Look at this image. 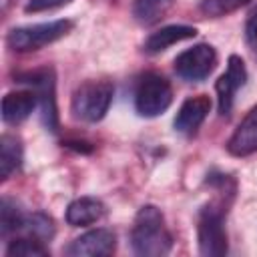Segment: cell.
Returning <instances> with one entry per match:
<instances>
[{
	"mask_svg": "<svg viewBox=\"0 0 257 257\" xmlns=\"http://www.w3.org/2000/svg\"><path fill=\"white\" fill-rule=\"evenodd\" d=\"M209 110H211V98L207 94L189 96L181 104V108H179V112H177V116L173 120L175 131L181 133V135H193L203 124V120L207 118Z\"/></svg>",
	"mask_w": 257,
	"mask_h": 257,
	"instance_id": "cell-10",
	"label": "cell"
},
{
	"mask_svg": "<svg viewBox=\"0 0 257 257\" xmlns=\"http://www.w3.org/2000/svg\"><path fill=\"white\" fill-rule=\"evenodd\" d=\"M20 231H24L28 237H34L38 241H50L54 237V221L46 213L36 211V213L26 215Z\"/></svg>",
	"mask_w": 257,
	"mask_h": 257,
	"instance_id": "cell-18",
	"label": "cell"
},
{
	"mask_svg": "<svg viewBox=\"0 0 257 257\" xmlns=\"http://www.w3.org/2000/svg\"><path fill=\"white\" fill-rule=\"evenodd\" d=\"M18 82H24L34 88L38 94V104L42 110V122L48 131H58V112H56V96H54V70L52 68H40V70H28L16 74Z\"/></svg>",
	"mask_w": 257,
	"mask_h": 257,
	"instance_id": "cell-6",
	"label": "cell"
},
{
	"mask_svg": "<svg viewBox=\"0 0 257 257\" xmlns=\"http://www.w3.org/2000/svg\"><path fill=\"white\" fill-rule=\"evenodd\" d=\"M116 249V235L110 229H92L76 237L64 253L70 257H106Z\"/></svg>",
	"mask_w": 257,
	"mask_h": 257,
	"instance_id": "cell-9",
	"label": "cell"
},
{
	"mask_svg": "<svg viewBox=\"0 0 257 257\" xmlns=\"http://www.w3.org/2000/svg\"><path fill=\"white\" fill-rule=\"evenodd\" d=\"M217 66V52L211 44H195L193 48H187L175 58V72L183 80H203L207 78Z\"/></svg>",
	"mask_w": 257,
	"mask_h": 257,
	"instance_id": "cell-7",
	"label": "cell"
},
{
	"mask_svg": "<svg viewBox=\"0 0 257 257\" xmlns=\"http://www.w3.org/2000/svg\"><path fill=\"white\" fill-rule=\"evenodd\" d=\"M38 104V94L34 90H12L2 98V120L8 124H18L30 116Z\"/></svg>",
	"mask_w": 257,
	"mask_h": 257,
	"instance_id": "cell-12",
	"label": "cell"
},
{
	"mask_svg": "<svg viewBox=\"0 0 257 257\" xmlns=\"http://www.w3.org/2000/svg\"><path fill=\"white\" fill-rule=\"evenodd\" d=\"M22 141L16 135H2L0 137V177L6 181L14 171L22 165Z\"/></svg>",
	"mask_w": 257,
	"mask_h": 257,
	"instance_id": "cell-15",
	"label": "cell"
},
{
	"mask_svg": "<svg viewBox=\"0 0 257 257\" xmlns=\"http://www.w3.org/2000/svg\"><path fill=\"white\" fill-rule=\"evenodd\" d=\"M106 209L104 203L94 199V197H80L74 199L68 207H66V223L72 227H86L92 225L96 221H100L104 217Z\"/></svg>",
	"mask_w": 257,
	"mask_h": 257,
	"instance_id": "cell-14",
	"label": "cell"
},
{
	"mask_svg": "<svg viewBox=\"0 0 257 257\" xmlns=\"http://www.w3.org/2000/svg\"><path fill=\"white\" fill-rule=\"evenodd\" d=\"M171 4L173 0H135L133 16L141 24H155L159 18H163Z\"/></svg>",
	"mask_w": 257,
	"mask_h": 257,
	"instance_id": "cell-17",
	"label": "cell"
},
{
	"mask_svg": "<svg viewBox=\"0 0 257 257\" xmlns=\"http://www.w3.org/2000/svg\"><path fill=\"white\" fill-rule=\"evenodd\" d=\"M227 151L233 157H247L257 153V104L245 114L235 133L229 137Z\"/></svg>",
	"mask_w": 257,
	"mask_h": 257,
	"instance_id": "cell-11",
	"label": "cell"
},
{
	"mask_svg": "<svg viewBox=\"0 0 257 257\" xmlns=\"http://www.w3.org/2000/svg\"><path fill=\"white\" fill-rule=\"evenodd\" d=\"M114 86L108 80H86L74 92L70 100V112L74 118L84 122H98L110 102H112Z\"/></svg>",
	"mask_w": 257,
	"mask_h": 257,
	"instance_id": "cell-3",
	"label": "cell"
},
{
	"mask_svg": "<svg viewBox=\"0 0 257 257\" xmlns=\"http://www.w3.org/2000/svg\"><path fill=\"white\" fill-rule=\"evenodd\" d=\"M131 245L141 257H161L171 251L173 235L167 229L159 207L145 205L139 209L131 229Z\"/></svg>",
	"mask_w": 257,
	"mask_h": 257,
	"instance_id": "cell-1",
	"label": "cell"
},
{
	"mask_svg": "<svg viewBox=\"0 0 257 257\" xmlns=\"http://www.w3.org/2000/svg\"><path fill=\"white\" fill-rule=\"evenodd\" d=\"M251 0H201L199 8L205 16L211 18H219V16H227L243 6H247Z\"/></svg>",
	"mask_w": 257,
	"mask_h": 257,
	"instance_id": "cell-20",
	"label": "cell"
},
{
	"mask_svg": "<svg viewBox=\"0 0 257 257\" xmlns=\"http://www.w3.org/2000/svg\"><path fill=\"white\" fill-rule=\"evenodd\" d=\"M245 40L251 46V50L257 52V10L249 16V20L245 24Z\"/></svg>",
	"mask_w": 257,
	"mask_h": 257,
	"instance_id": "cell-22",
	"label": "cell"
},
{
	"mask_svg": "<svg viewBox=\"0 0 257 257\" xmlns=\"http://www.w3.org/2000/svg\"><path fill=\"white\" fill-rule=\"evenodd\" d=\"M70 0H28L26 4V12H44V10H52V8H58V6H64L68 4Z\"/></svg>",
	"mask_w": 257,
	"mask_h": 257,
	"instance_id": "cell-21",
	"label": "cell"
},
{
	"mask_svg": "<svg viewBox=\"0 0 257 257\" xmlns=\"http://www.w3.org/2000/svg\"><path fill=\"white\" fill-rule=\"evenodd\" d=\"M26 213L20 209V205L10 199V197H2L0 203V235L6 239L14 233H18L24 225Z\"/></svg>",
	"mask_w": 257,
	"mask_h": 257,
	"instance_id": "cell-16",
	"label": "cell"
},
{
	"mask_svg": "<svg viewBox=\"0 0 257 257\" xmlns=\"http://www.w3.org/2000/svg\"><path fill=\"white\" fill-rule=\"evenodd\" d=\"M247 82V68L241 56L231 54L227 60V70L219 76L215 90H217V106L221 116H229L235 100V92Z\"/></svg>",
	"mask_w": 257,
	"mask_h": 257,
	"instance_id": "cell-8",
	"label": "cell"
},
{
	"mask_svg": "<svg viewBox=\"0 0 257 257\" xmlns=\"http://www.w3.org/2000/svg\"><path fill=\"white\" fill-rule=\"evenodd\" d=\"M173 102L171 82L157 72H147L141 76L135 90V108L141 116H159Z\"/></svg>",
	"mask_w": 257,
	"mask_h": 257,
	"instance_id": "cell-5",
	"label": "cell"
},
{
	"mask_svg": "<svg viewBox=\"0 0 257 257\" xmlns=\"http://www.w3.org/2000/svg\"><path fill=\"white\" fill-rule=\"evenodd\" d=\"M6 255L8 257H46L48 247L44 245V241H38L26 235L10 241V245L6 247Z\"/></svg>",
	"mask_w": 257,
	"mask_h": 257,
	"instance_id": "cell-19",
	"label": "cell"
},
{
	"mask_svg": "<svg viewBox=\"0 0 257 257\" xmlns=\"http://www.w3.org/2000/svg\"><path fill=\"white\" fill-rule=\"evenodd\" d=\"M195 36H197V28L195 26L171 24V26H165V28L153 32L145 40L143 48L149 54H157V52H163V50H167L169 46H173L177 42H183V40H189V38H195Z\"/></svg>",
	"mask_w": 257,
	"mask_h": 257,
	"instance_id": "cell-13",
	"label": "cell"
},
{
	"mask_svg": "<svg viewBox=\"0 0 257 257\" xmlns=\"http://www.w3.org/2000/svg\"><path fill=\"white\" fill-rule=\"evenodd\" d=\"M72 28H74V22L66 20V18L32 24V26H20V28H12L8 32L6 44L14 52H32V50H38L46 44H52V42L64 38Z\"/></svg>",
	"mask_w": 257,
	"mask_h": 257,
	"instance_id": "cell-4",
	"label": "cell"
},
{
	"mask_svg": "<svg viewBox=\"0 0 257 257\" xmlns=\"http://www.w3.org/2000/svg\"><path fill=\"white\" fill-rule=\"evenodd\" d=\"M227 203L209 201L199 211L197 241L199 253L207 257H221L227 253V231H225Z\"/></svg>",
	"mask_w": 257,
	"mask_h": 257,
	"instance_id": "cell-2",
	"label": "cell"
}]
</instances>
